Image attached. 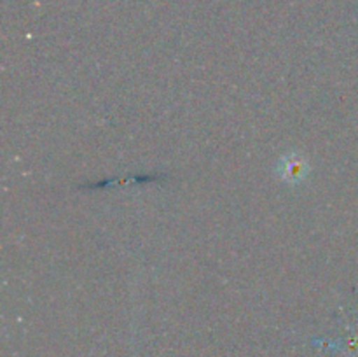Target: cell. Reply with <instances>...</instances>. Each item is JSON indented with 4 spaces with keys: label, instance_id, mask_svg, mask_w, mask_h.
<instances>
[{
    "label": "cell",
    "instance_id": "1",
    "mask_svg": "<svg viewBox=\"0 0 358 357\" xmlns=\"http://www.w3.org/2000/svg\"><path fill=\"white\" fill-rule=\"evenodd\" d=\"M310 174V164L301 154L290 153L283 156L278 163V175L289 184H299Z\"/></svg>",
    "mask_w": 358,
    "mask_h": 357
}]
</instances>
